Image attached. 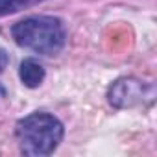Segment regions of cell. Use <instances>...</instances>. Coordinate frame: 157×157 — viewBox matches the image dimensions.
I'll return each mask as SVG.
<instances>
[{"label": "cell", "mask_w": 157, "mask_h": 157, "mask_svg": "<svg viewBox=\"0 0 157 157\" xmlns=\"http://www.w3.org/2000/svg\"><path fill=\"white\" fill-rule=\"evenodd\" d=\"M144 98H146V85L135 78H120L107 91V100L117 109L133 107L140 104Z\"/></svg>", "instance_id": "3"}, {"label": "cell", "mask_w": 157, "mask_h": 157, "mask_svg": "<svg viewBox=\"0 0 157 157\" xmlns=\"http://www.w3.org/2000/svg\"><path fill=\"white\" fill-rule=\"evenodd\" d=\"M8 63H10V56H8V52L0 48V74L4 72V68L8 67Z\"/></svg>", "instance_id": "6"}, {"label": "cell", "mask_w": 157, "mask_h": 157, "mask_svg": "<svg viewBox=\"0 0 157 157\" xmlns=\"http://www.w3.org/2000/svg\"><path fill=\"white\" fill-rule=\"evenodd\" d=\"M63 124L50 113L39 111L21 118L15 126V137L21 151L30 157L50 155L63 139Z\"/></svg>", "instance_id": "2"}, {"label": "cell", "mask_w": 157, "mask_h": 157, "mask_svg": "<svg viewBox=\"0 0 157 157\" xmlns=\"http://www.w3.org/2000/svg\"><path fill=\"white\" fill-rule=\"evenodd\" d=\"M15 43L41 56H56L63 50L67 33L57 17L33 15L19 21L11 28Z\"/></svg>", "instance_id": "1"}, {"label": "cell", "mask_w": 157, "mask_h": 157, "mask_svg": "<svg viewBox=\"0 0 157 157\" xmlns=\"http://www.w3.org/2000/svg\"><path fill=\"white\" fill-rule=\"evenodd\" d=\"M19 78H21V82H22L28 89H35V87H39V85L43 83V80H44V67H43L39 61L28 57V59H24V61L21 63Z\"/></svg>", "instance_id": "4"}, {"label": "cell", "mask_w": 157, "mask_h": 157, "mask_svg": "<svg viewBox=\"0 0 157 157\" xmlns=\"http://www.w3.org/2000/svg\"><path fill=\"white\" fill-rule=\"evenodd\" d=\"M0 94H2V87H0Z\"/></svg>", "instance_id": "7"}, {"label": "cell", "mask_w": 157, "mask_h": 157, "mask_svg": "<svg viewBox=\"0 0 157 157\" xmlns=\"http://www.w3.org/2000/svg\"><path fill=\"white\" fill-rule=\"evenodd\" d=\"M41 2H44V0H0V17L13 15L17 11H22L26 8L37 6Z\"/></svg>", "instance_id": "5"}]
</instances>
